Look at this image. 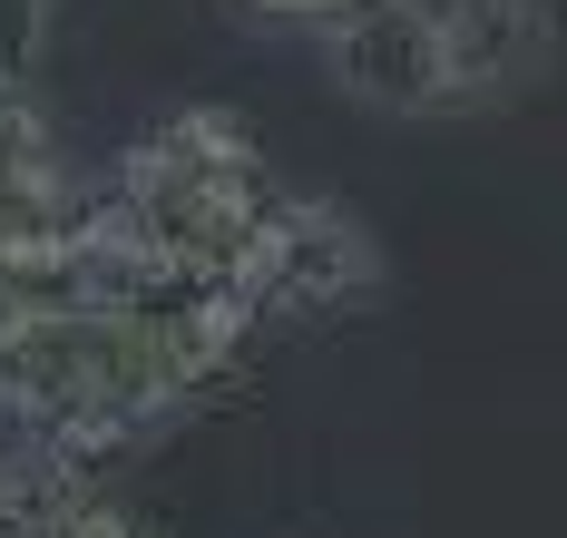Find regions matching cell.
Segmentation results:
<instances>
[{
    "instance_id": "cell-1",
    "label": "cell",
    "mask_w": 567,
    "mask_h": 538,
    "mask_svg": "<svg viewBox=\"0 0 567 538\" xmlns=\"http://www.w3.org/2000/svg\"><path fill=\"white\" fill-rule=\"evenodd\" d=\"M186 402H206V382L147 313L117 303L0 313V441H40L99 470L109 451L167 431Z\"/></svg>"
},
{
    "instance_id": "cell-2",
    "label": "cell",
    "mask_w": 567,
    "mask_h": 538,
    "mask_svg": "<svg viewBox=\"0 0 567 538\" xmlns=\"http://www.w3.org/2000/svg\"><path fill=\"white\" fill-rule=\"evenodd\" d=\"M99 206L157 265L235 275V255L255 245V226L284 206V177L265 157V137L245 127V108H176V118H157L117 157V186Z\"/></svg>"
},
{
    "instance_id": "cell-3",
    "label": "cell",
    "mask_w": 567,
    "mask_h": 538,
    "mask_svg": "<svg viewBox=\"0 0 567 538\" xmlns=\"http://www.w3.org/2000/svg\"><path fill=\"white\" fill-rule=\"evenodd\" d=\"M235 303L255 313V323H323L342 303H362L382 284V245L362 216H342L333 196H293L284 186V206L255 226V245L235 255Z\"/></svg>"
},
{
    "instance_id": "cell-4",
    "label": "cell",
    "mask_w": 567,
    "mask_h": 538,
    "mask_svg": "<svg viewBox=\"0 0 567 538\" xmlns=\"http://www.w3.org/2000/svg\"><path fill=\"white\" fill-rule=\"evenodd\" d=\"M323 60L333 79L382 108V118H431V108H460L451 50H441V20L431 0H342L323 20Z\"/></svg>"
},
{
    "instance_id": "cell-5",
    "label": "cell",
    "mask_w": 567,
    "mask_h": 538,
    "mask_svg": "<svg viewBox=\"0 0 567 538\" xmlns=\"http://www.w3.org/2000/svg\"><path fill=\"white\" fill-rule=\"evenodd\" d=\"M79 226H89V196L69 186L59 137L40 118V99H30V79H20V89H0V275L59 255Z\"/></svg>"
},
{
    "instance_id": "cell-6",
    "label": "cell",
    "mask_w": 567,
    "mask_h": 538,
    "mask_svg": "<svg viewBox=\"0 0 567 538\" xmlns=\"http://www.w3.org/2000/svg\"><path fill=\"white\" fill-rule=\"evenodd\" d=\"M431 20H441V50H451L460 108L518 89L548 60V0H431Z\"/></svg>"
},
{
    "instance_id": "cell-7",
    "label": "cell",
    "mask_w": 567,
    "mask_h": 538,
    "mask_svg": "<svg viewBox=\"0 0 567 538\" xmlns=\"http://www.w3.org/2000/svg\"><path fill=\"white\" fill-rule=\"evenodd\" d=\"M109 489L89 461L40 451V441H0V538H59L79 509H99Z\"/></svg>"
},
{
    "instance_id": "cell-8",
    "label": "cell",
    "mask_w": 567,
    "mask_h": 538,
    "mask_svg": "<svg viewBox=\"0 0 567 538\" xmlns=\"http://www.w3.org/2000/svg\"><path fill=\"white\" fill-rule=\"evenodd\" d=\"M59 538H137V519H127L117 499H99V509H79V519H69Z\"/></svg>"
},
{
    "instance_id": "cell-9",
    "label": "cell",
    "mask_w": 567,
    "mask_h": 538,
    "mask_svg": "<svg viewBox=\"0 0 567 538\" xmlns=\"http://www.w3.org/2000/svg\"><path fill=\"white\" fill-rule=\"evenodd\" d=\"M255 10H265V20H333L342 0H255Z\"/></svg>"
}]
</instances>
